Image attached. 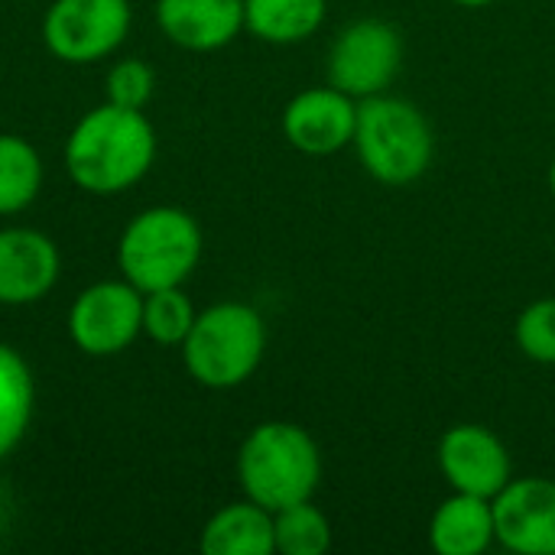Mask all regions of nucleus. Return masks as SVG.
Returning a JSON list of instances; mask_svg holds the SVG:
<instances>
[{
  "label": "nucleus",
  "instance_id": "3",
  "mask_svg": "<svg viewBox=\"0 0 555 555\" xmlns=\"http://www.w3.org/2000/svg\"><path fill=\"white\" fill-rule=\"evenodd\" d=\"M351 146L371 179L384 185H410L433 166L436 133L413 101L384 91L358 101Z\"/></svg>",
  "mask_w": 555,
  "mask_h": 555
},
{
  "label": "nucleus",
  "instance_id": "17",
  "mask_svg": "<svg viewBox=\"0 0 555 555\" xmlns=\"http://www.w3.org/2000/svg\"><path fill=\"white\" fill-rule=\"evenodd\" d=\"M36 410V380L26 358L0 341V462L23 442Z\"/></svg>",
  "mask_w": 555,
  "mask_h": 555
},
{
  "label": "nucleus",
  "instance_id": "18",
  "mask_svg": "<svg viewBox=\"0 0 555 555\" xmlns=\"http://www.w3.org/2000/svg\"><path fill=\"white\" fill-rule=\"evenodd\" d=\"M42 176L39 150L16 133H0V218L26 211L42 192Z\"/></svg>",
  "mask_w": 555,
  "mask_h": 555
},
{
  "label": "nucleus",
  "instance_id": "14",
  "mask_svg": "<svg viewBox=\"0 0 555 555\" xmlns=\"http://www.w3.org/2000/svg\"><path fill=\"white\" fill-rule=\"evenodd\" d=\"M498 543L494 504L452 491L429 520V546L439 555H485Z\"/></svg>",
  "mask_w": 555,
  "mask_h": 555
},
{
  "label": "nucleus",
  "instance_id": "21",
  "mask_svg": "<svg viewBox=\"0 0 555 555\" xmlns=\"http://www.w3.org/2000/svg\"><path fill=\"white\" fill-rule=\"evenodd\" d=\"M517 348L537 361V364H555V296H543L530 302L514 325Z\"/></svg>",
  "mask_w": 555,
  "mask_h": 555
},
{
  "label": "nucleus",
  "instance_id": "12",
  "mask_svg": "<svg viewBox=\"0 0 555 555\" xmlns=\"http://www.w3.org/2000/svg\"><path fill=\"white\" fill-rule=\"evenodd\" d=\"M62 276L55 241L36 228H0V306H33Z\"/></svg>",
  "mask_w": 555,
  "mask_h": 555
},
{
  "label": "nucleus",
  "instance_id": "19",
  "mask_svg": "<svg viewBox=\"0 0 555 555\" xmlns=\"http://www.w3.org/2000/svg\"><path fill=\"white\" fill-rule=\"evenodd\" d=\"M273 543L283 555H325L332 550V524L322 507L299 501L273 514Z\"/></svg>",
  "mask_w": 555,
  "mask_h": 555
},
{
  "label": "nucleus",
  "instance_id": "10",
  "mask_svg": "<svg viewBox=\"0 0 555 555\" xmlns=\"http://www.w3.org/2000/svg\"><path fill=\"white\" fill-rule=\"evenodd\" d=\"M498 543L517 555H555V481L511 478L491 501Z\"/></svg>",
  "mask_w": 555,
  "mask_h": 555
},
{
  "label": "nucleus",
  "instance_id": "7",
  "mask_svg": "<svg viewBox=\"0 0 555 555\" xmlns=\"http://www.w3.org/2000/svg\"><path fill=\"white\" fill-rule=\"evenodd\" d=\"M130 23L127 0H52L42 16V42L59 62L91 65L120 49Z\"/></svg>",
  "mask_w": 555,
  "mask_h": 555
},
{
  "label": "nucleus",
  "instance_id": "15",
  "mask_svg": "<svg viewBox=\"0 0 555 555\" xmlns=\"http://www.w3.org/2000/svg\"><path fill=\"white\" fill-rule=\"evenodd\" d=\"M198 550L205 555H270L273 543V514L250 498L224 504L208 517L198 537Z\"/></svg>",
  "mask_w": 555,
  "mask_h": 555
},
{
  "label": "nucleus",
  "instance_id": "5",
  "mask_svg": "<svg viewBox=\"0 0 555 555\" xmlns=\"http://www.w3.org/2000/svg\"><path fill=\"white\" fill-rule=\"evenodd\" d=\"M205 250L198 221L176 205H153L130 218L117 241V270L140 293L182 286Z\"/></svg>",
  "mask_w": 555,
  "mask_h": 555
},
{
  "label": "nucleus",
  "instance_id": "9",
  "mask_svg": "<svg viewBox=\"0 0 555 555\" xmlns=\"http://www.w3.org/2000/svg\"><path fill=\"white\" fill-rule=\"evenodd\" d=\"M436 459L446 485L462 494L494 501L514 478V462L504 439L478 423H459L446 429Z\"/></svg>",
  "mask_w": 555,
  "mask_h": 555
},
{
  "label": "nucleus",
  "instance_id": "1",
  "mask_svg": "<svg viewBox=\"0 0 555 555\" xmlns=\"http://www.w3.org/2000/svg\"><path fill=\"white\" fill-rule=\"evenodd\" d=\"M62 163L68 179L88 195H120L156 163V130L143 111L101 104L68 133Z\"/></svg>",
  "mask_w": 555,
  "mask_h": 555
},
{
  "label": "nucleus",
  "instance_id": "22",
  "mask_svg": "<svg viewBox=\"0 0 555 555\" xmlns=\"http://www.w3.org/2000/svg\"><path fill=\"white\" fill-rule=\"evenodd\" d=\"M107 101L117 107H133L143 111L153 101L156 91V75L143 59H120L111 72H107Z\"/></svg>",
  "mask_w": 555,
  "mask_h": 555
},
{
  "label": "nucleus",
  "instance_id": "13",
  "mask_svg": "<svg viewBox=\"0 0 555 555\" xmlns=\"http://www.w3.org/2000/svg\"><path fill=\"white\" fill-rule=\"evenodd\" d=\"M163 36L189 52H215L244 29V0H156Z\"/></svg>",
  "mask_w": 555,
  "mask_h": 555
},
{
  "label": "nucleus",
  "instance_id": "16",
  "mask_svg": "<svg viewBox=\"0 0 555 555\" xmlns=\"http://www.w3.org/2000/svg\"><path fill=\"white\" fill-rule=\"evenodd\" d=\"M328 13V0H244V29L270 46L312 39Z\"/></svg>",
  "mask_w": 555,
  "mask_h": 555
},
{
  "label": "nucleus",
  "instance_id": "23",
  "mask_svg": "<svg viewBox=\"0 0 555 555\" xmlns=\"http://www.w3.org/2000/svg\"><path fill=\"white\" fill-rule=\"evenodd\" d=\"M452 3H459V7H468V10H481V7H491L494 0H452Z\"/></svg>",
  "mask_w": 555,
  "mask_h": 555
},
{
  "label": "nucleus",
  "instance_id": "2",
  "mask_svg": "<svg viewBox=\"0 0 555 555\" xmlns=\"http://www.w3.org/2000/svg\"><path fill=\"white\" fill-rule=\"evenodd\" d=\"M237 481L244 498L270 514L299 501H312L322 485L319 442L296 423H260L241 442Z\"/></svg>",
  "mask_w": 555,
  "mask_h": 555
},
{
  "label": "nucleus",
  "instance_id": "4",
  "mask_svg": "<svg viewBox=\"0 0 555 555\" xmlns=\"http://www.w3.org/2000/svg\"><path fill=\"white\" fill-rule=\"evenodd\" d=\"M267 354V322L247 302H215L202 309L182 341V361L195 384L234 390L247 384Z\"/></svg>",
  "mask_w": 555,
  "mask_h": 555
},
{
  "label": "nucleus",
  "instance_id": "11",
  "mask_svg": "<svg viewBox=\"0 0 555 555\" xmlns=\"http://www.w3.org/2000/svg\"><path fill=\"white\" fill-rule=\"evenodd\" d=\"M358 101L335 85L306 88L283 107V137L306 156H332L354 140Z\"/></svg>",
  "mask_w": 555,
  "mask_h": 555
},
{
  "label": "nucleus",
  "instance_id": "24",
  "mask_svg": "<svg viewBox=\"0 0 555 555\" xmlns=\"http://www.w3.org/2000/svg\"><path fill=\"white\" fill-rule=\"evenodd\" d=\"M550 192H553V198H555V159L550 163Z\"/></svg>",
  "mask_w": 555,
  "mask_h": 555
},
{
  "label": "nucleus",
  "instance_id": "8",
  "mask_svg": "<svg viewBox=\"0 0 555 555\" xmlns=\"http://www.w3.org/2000/svg\"><path fill=\"white\" fill-rule=\"evenodd\" d=\"M143 335V293L120 280L85 286L68 309V338L88 358L124 354Z\"/></svg>",
  "mask_w": 555,
  "mask_h": 555
},
{
  "label": "nucleus",
  "instance_id": "6",
  "mask_svg": "<svg viewBox=\"0 0 555 555\" xmlns=\"http://www.w3.org/2000/svg\"><path fill=\"white\" fill-rule=\"evenodd\" d=\"M403 68V36L393 23L364 16L348 23L328 49V85L354 101L384 94Z\"/></svg>",
  "mask_w": 555,
  "mask_h": 555
},
{
  "label": "nucleus",
  "instance_id": "20",
  "mask_svg": "<svg viewBox=\"0 0 555 555\" xmlns=\"http://www.w3.org/2000/svg\"><path fill=\"white\" fill-rule=\"evenodd\" d=\"M195 315L198 312L182 286L143 293V335L163 348H182Z\"/></svg>",
  "mask_w": 555,
  "mask_h": 555
}]
</instances>
